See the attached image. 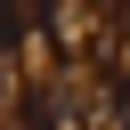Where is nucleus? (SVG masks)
<instances>
[{"mask_svg": "<svg viewBox=\"0 0 130 130\" xmlns=\"http://www.w3.org/2000/svg\"><path fill=\"white\" fill-rule=\"evenodd\" d=\"M122 32H130V16H122Z\"/></svg>", "mask_w": 130, "mask_h": 130, "instance_id": "nucleus-1", "label": "nucleus"}]
</instances>
